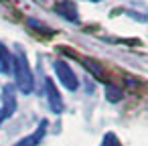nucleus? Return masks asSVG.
I'll return each mask as SVG.
<instances>
[{"mask_svg":"<svg viewBox=\"0 0 148 146\" xmlns=\"http://www.w3.org/2000/svg\"><path fill=\"white\" fill-rule=\"evenodd\" d=\"M12 71H14V79H16V87L23 93H31L35 87V75L31 71V63L27 59V53L23 47H16L14 55H12Z\"/></svg>","mask_w":148,"mask_h":146,"instance_id":"obj_1","label":"nucleus"},{"mask_svg":"<svg viewBox=\"0 0 148 146\" xmlns=\"http://www.w3.org/2000/svg\"><path fill=\"white\" fill-rule=\"evenodd\" d=\"M53 69H55L57 79L61 81V85H63L67 91H75V89L79 87V79H77V75L73 73V69L69 67V63L57 59V61L53 63Z\"/></svg>","mask_w":148,"mask_h":146,"instance_id":"obj_2","label":"nucleus"},{"mask_svg":"<svg viewBox=\"0 0 148 146\" xmlns=\"http://www.w3.org/2000/svg\"><path fill=\"white\" fill-rule=\"evenodd\" d=\"M16 87L14 85H4L2 87V108H0V124L6 122L8 118L14 116L16 112V95H14Z\"/></svg>","mask_w":148,"mask_h":146,"instance_id":"obj_3","label":"nucleus"},{"mask_svg":"<svg viewBox=\"0 0 148 146\" xmlns=\"http://www.w3.org/2000/svg\"><path fill=\"white\" fill-rule=\"evenodd\" d=\"M45 93H47V101H49L51 112L57 114V116L63 114L65 112V101H63V97H61V93H59V89H57V85H55L53 79L45 81Z\"/></svg>","mask_w":148,"mask_h":146,"instance_id":"obj_4","label":"nucleus"},{"mask_svg":"<svg viewBox=\"0 0 148 146\" xmlns=\"http://www.w3.org/2000/svg\"><path fill=\"white\" fill-rule=\"evenodd\" d=\"M47 126H49V122H47V120H41V122H39V126L35 128V132H31L29 136L21 138L14 146H39V144L43 142L45 134H47Z\"/></svg>","mask_w":148,"mask_h":146,"instance_id":"obj_5","label":"nucleus"},{"mask_svg":"<svg viewBox=\"0 0 148 146\" xmlns=\"http://www.w3.org/2000/svg\"><path fill=\"white\" fill-rule=\"evenodd\" d=\"M55 12L61 14L63 19L71 21V23H77V21H79V16H77V6L71 2V0H61V2L55 6Z\"/></svg>","mask_w":148,"mask_h":146,"instance_id":"obj_6","label":"nucleus"},{"mask_svg":"<svg viewBox=\"0 0 148 146\" xmlns=\"http://www.w3.org/2000/svg\"><path fill=\"white\" fill-rule=\"evenodd\" d=\"M12 71V55L6 49L4 43H0V73H10Z\"/></svg>","mask_w":148,"mask_h":146,"instance_id":"obj_7","label":"nucleus"},{"mask_svg":"<svg viewBox=\"0 0 148 146\" xmlns=\"http://www.w3.org/2000/svg\"><path fill=\"white\" fill-rule=\"evenodd\" d=\"M101 146H122V144H120V140H118V136L114 132H108L103 136V140H101Z\"/></svg>","mask_w":148,"mask_h":146,"instance_id":"obj_8","label":"nucleus"},{"mask_svg":"<svg viewBox=\"0 0 148 146\" xmlns=\"http://www.w3.org/2000/svg\"><path fill=\"white\" fill-rule=\"evenodd\" d=\"M106 93H108V99H110V101H118V99L122 97V91L116 89L114 85H108V87H106Z\"/></svg>","mask_w":148,"mask_h":146,"instance_id":"obj_9","label":"nucleus"},{"mask_svg":"<svg viewBox=\"0 0 148 146\" xmlns=\"http://www.w3.org/2000/svg\"><path fill=\"white\" fill-rule=\"evenodd\" d=\"M87 2H101V0H87Z\"/></svg>","mask_w":148,"mask_h":146,"instance_id":"obj_10","label":"nucleus"}]
</instances>
